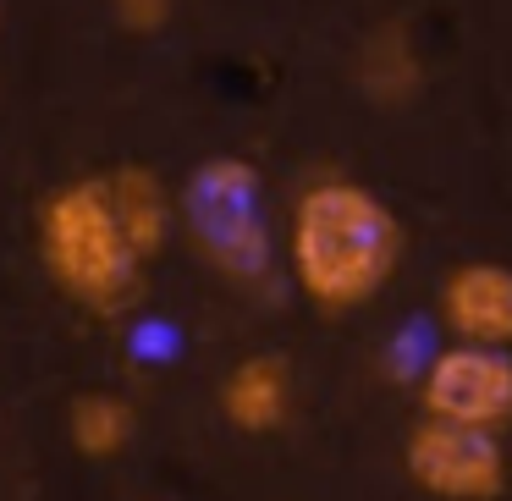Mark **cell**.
Returning a JSON list of instances; mask_svg holds the SVG:
<instances>
[{
  "mask_svg": "<svg viewBox=\"0 0 512 501\" xmlns=\"http://www.w3.org/2000/svg\"><path fill=\"white\" fill-rule=\"evenodd\" d=\"M408 254L397 210L353 177H314L287 215L292 287L320 314H353L391 287Z\"/></svg>",
  "mask_w": 512,
  "mask_h": 501,
  "instance_id": "1",
  "label": "cell"
},
{
  "mask_svg": "<svg viewBox=\"0 0 512 501\" xmlns=\"http://www.w3.org/2000/svg\"><path fill=\"white\" fill-rule=\"evenodd\" d=\"M39 265L56 281L61 298H72L83 314L116 320L144 298V254L127 243L122 221H116L111 188L100 177H72L56 193H45L34 221Z\"/></svg>",
  "mask_w": 512,
  "mask_h": 501,
  "instance_id": "2",
  "label": "cell"
},
{
  "mask_svg": "<svg viewBox=\"0 0 512 501\" xmlns=\"http://www.w3.org/2000/svg\"><path fill=\"white\" fill-rule=\"evenodd\" d=\"M182 226L199 259L232 287H265L276 270V243L265 221V182L243 155H210L182 182Z\"/></svg>",
  "mask_w": 512,
  "mask_h": 501,
  "instance_id": "3",
  "label": "cell"
},
{
  "mask_svg": "<svg viewBox=\"0 0 512 501\" xmlns=\"http://www.w3.org/2000/svg\"><path fill=\"white\" fill-rule=\"evenodd\" d=\"M402 468L435 501H496L507 490L501 430H474V424L430 419V413L402 441Z\"/></svg>",
  "mask_w": 512,
  "mask_h": 501,
  "instance_id": "4",
  "label": "cell"
},
{
  "mask_svg": "<svg viewBox=\"0 0 512 501\" xmlns=\"http://www.w3.org/2000/svg\"><path fill=\"white\" fill-rule=\"evenodd\" d=\"M419 408L430 419L474 424V430H507L512 424V353L507 347L452 342L424 364Z\"/></svg>",
  "mask_w": 512,
  "mask_h": 501,
  "instance_id": "5",
  "label": "cell"
},
{
  "mask_svg": "<svg viewBox=\"0 0 512 501\" xmlns=\"http://www.w3.org/2000/svg\"><path fill=\"white\" fill-rule=\"evenodd\" d=\"M435 309H441V325L452 331V342L512 347V265L468 259V265L446 270Z\"/></svg>",
  "mask_w": 512,
  "mask_h": 501,
  "instance_id": "6",
  "label": "cell"
},
{
  "mask_svg": "<svg viewBox=\"0 0 512 501\" xmlns=\"http://www.w3.org/2000/svg\"><path fill=\"white\" fill-rule=\"evenodd\" d=\"M221 419L243 435H270L292 413V364L281 353H248L226 369L221 391Z\"/></svg>",
  "mask_w": 512,
  "mask_h": 501,
  "instance_id": "7",
  "label": "cell"
},
{
  "mask_svg": "<svg viewBox=\"0 0 512 501\" xmlns=\"http://www.w3.org/2000/svg\"><path fill=\"white\" fill-rule=\"evenodd\" d=\"M105 188H111V204H116V221H122L127 243L149 259H160V248L171 243V226L182 221L177 199L166 193V182H160V171L149 166H116L105 171Z\"/></svg>",
  "mask_w": 512,
  "mask_h": 501,
  "instance_id": "8",
  "label": "cell"
},
{
  "mask_svg": "<svg viewBox=\"0 0 512 501\" xmlns=\"http://www.w3.org/2000/svg\"><path fill=\"white\" fill-rule=\"evenodd\" d=\"M353 78H358V89H364L369 100H380V105L413 100V94H419V83H424V67H419V50H413L408 28H397V23L375 28V34L358 45Z\"/></svg>",
  "mask_w": 512,
  "mask_h": 501,
  "instance_id": "9",
  "label": "cell"
},
{
  "mask_svg": "<svg viewBox=\"0 0 512 501\" xmlns=\"http://www.w3.org/2000/svg\"><path fill=\"white\" fill-rule=\"evenodd\" d=\"M133 435H138V413L127 397H116V391H83V397H72L67 441L78 457H94V463L122 457L133 446Z\"/></svg>",
  "mask_w": 512,
  "mask_h": 501,
  "instance_id": "10",
  "label": "cell"
},
{
  "mask_svg": "<svg viewBox=\"0 0 512 501\" xmlns=\"http://www.w3.org/2000/svg\"><path fill=\"white\" fill-rule=\"evenodd\" d=\"M177 12V0H111V17L127 34H160Z\"/></svg>",
  "mask_w": 512,
  "mask_h": 501,
  "instance_id": "11",
  "label": "cell"
}]
</instances>
